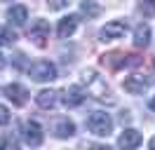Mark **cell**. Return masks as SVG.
Wrapping results in <instances>:
<instances>
[{"label": "cell", "mask_w": 155, "mask_h": 150, "mask_svg": "<svg viewBox=\"0 0 155 150\" xmlns=\"http://www.w3.org/2000/svg\"><path fill=\"white\" fill-rule=\"evenodd\" d=\"M80 80H82L85 92H87L92 99H97V101H108V103L115 101V99H113V94H110V87H108V82L97 73V70H94V68L82 70V73H80Z\"/></svg>", "instance_id": "6da1fadb"}, {"label": "cell", "mask_w": 155, "mask_h": 150, "mask_svg": "<svg viewBox=\"0 0 155 150\" xmlns=\"http://www.w3.org/2000/svg\"><path fill=\"white\" fill-rule=\"evenodd\" d=\"M87 129L89 134H94V136H101V139H106V136H110V131H113V120H110V115L104 110H97L92 112L87 117Z\"/></svg>", "instance_id": "7a4b0ae2"}, {"label": "cell", "mask_w": 155, "mask_h": 150, "mask_svg": "<svg viewBox=\"0 0 155 150\" xmlns=\"http://www.w3.org/2000/svg\"><path fill=\"white\" fill-rule=\"evenodd\" d=\"M28 75L35 82H52L57 77V66L52 61H47V59H40L33 66H28Z\"/></svg>", "instance_id": "3957f363"}, {"label": "cell", "mask_w": 155, "mask_h": 150, "mask_svg": "<svg viewBox=\"0 0 155 150\" xmlns=\"http://www.w3.org/2000/svg\"><path fill=\"white\" fill-rule=\"evenodd\" d=\"M101 64L110 68V70H120V68H125V66H134L139 64V59L132 54H125V52H110V54H104L101 56Z\"/></svg>", "instance_id": "277c9868"}, {"label": "cell", "mask_w": 155, "mask_h": 150, "mask_svg": "<svg viewBox=\"0 0 155 150\" xmlns=\"http://www.w3.org/2000/svg\"><path fill=\"white\" fill-rule=\"evenodd\" d=\"M125 31H127L125 19H113V21H108L106 26L99 31V40H101V42H113V40L125 35Z\"/></svg>", "instance_id": "5b68a950"}, {"label": "cell", "mask_w": 155, "mask_h": 150, "mask_svg": "<svg viewBox=\"0 0 155 150\" xmlns=\"http://www.w3.org/2000/svg\"><path fill=\"white\" fill-rule=\"evenodd\" d=\"M21 139H24V143H26V145L38 148L40 143H42V127H40L35 120L24 122V124H21Z\"/></svg>", "instance_id": "8992f818"}, {"label": "cell", "mask_w": 155, "mask_h": 150, "mask_svg": "<svg viewBox=\"0 0 155 150\" xmlns=\"http://www.w3.org/2000/svg\"><path fill=\"white\" fill-rule=\"evenodd\" d=\"M47 38H49V21L47 19H35L31 31H28V40L38 47H45L47 45Z\"/></svg>", "instance_id": "52a82bcc"}, {"label": "cell", "mask_w": 155, "mask_h": 150, "mask_svg": "<svg viewBox=\"0 0 155 150\" xmlns=\"http://www.w3.org/2000/svg\"><path fill=\"white\" fill-rule=\"evenodd\" d=\"M61 94H64V106H66V108H78L80 103L85 101V96H87L85 87H80V84H71V87H66Z\"/></svg>", "instance_id": "ba28073f"}, {"label": "cell", "mask_w": 155, "mask_h": 150, "mask_svg": "<svg viewBox=\"0 0 155 150\" xmlns=\"http://www.w3.org/2000/svg\"><path fill=\"white\" fill-rule=\"evenodd\" d=\"M141 141H143V136H141V131H136V129H125L122 134H120V139H117V145L122 150H134L141 145Z\"/></svg>", "instance_id": "9c48e42d"}, {"label": "cell", "mask_w": 155, "mask_h": 150, "mask_svg": "<svg viewBox=\"0 0 155 150\" xmlns=\"http://www.w3.org/2000/svg\"><path fill=\"white\" fill-rule=\"evenodd\" d=\"M5 96H7L14 106H26V101H28V89H26L24 84L12 82V84L5 87Z\"/></svg>", "instance_id": "30bf717a"}, {"label": "cell", "mask_w": 155, "mask_h": 150, "mask_svg": "<svg viewBox=\"0 0 155 150\" xmlns=\"http://www.w3.org/2000/svg\"><path fill=\"white\" fill-rule=\"evenodd\" d=\"M52 134L57 139H71V136H75V124H73V120H68V117H59L52 124Z\"/></svg>", "instance_id": "8fae6325"}, {"label": "cell", "mask_w": 155, "mask_h": 150, "mask_svg": "<svg viewBox=\"0 0 155 150\" xmlns=\"http://www.w3.org/2000/svg\"><path fill=\"white\" fill-rule=\"evenodd\" d=\"M78 24H80V19H78L75 14H68V17H64L61 21H59V26H57V35L61 38V40H68V38L75 33Z\"/></svg>", "instance_id": "7c38bea8"}, {"label": "cell", "mask_w": 155, "mask_h": 150, "mask_svg": "<svg viewBox=\"0 0 155 150\" xmlns=\"http://www.w3.org/2000/svg\"><path fill=\"white\" fill-rule=\"evenodd\" d=\"M35 103H38L42 110H52V108H57V103H59V92H54V89H42V92L35 94Z\"/></svg>", "instance_id": "4fadbf2b"}, {"label": "cell", "mask_w": 155, "mask_h": 150, "mask_svg": "<svg viewBox=\"0 0 155 150\" xmlns=\"http://www.w3.org/2000/svg\"><path fill=\"white\" fill-rule=\"evenodd\" d=\"M7 19H10V24H14V26H24L26 19H28L26 5H12V7L7 9Z\"/></svg>", "instance_id": "5bb4252c"}, {"label": "cell", "mask_w": 155, "mask_h": 150, "mask_svg": "<svg viewBox=\"0 0 155 150\" xmlns=\"http://www.w3.org/2000/svg\"><path fill=\"white\" fill-rule=\"evenodd\" d=\"M122 87H125V92H129V94H143L146 80L139 77V75H127L125 82H122Z\"/></svg>", "instance_id": "9a60e30c"}, {"label": "cell", "mask_w": 155, "mask_h": 150, "mask_svg": "<svg viewBox=\"0 0 155 150\" xmlns=\"http://www.w3.org/2000/svg\"><path fill=\"white\" fill-rule=\"evenodd\" d=\"M150 42V26L148 24H139L134 28V45L136 47H148Z\"/></svg>", "instance_id": "2e32d148"}, {"label": "cell", "mask_w": 155, "mask_h": 150, "mask_svg": "<svg viewBox=\"0 0 155 150\" xmlns=\"http://www.w3.org/2000/svg\"><path fill=\"white\" fill-rule=\"evenodd\" d=\"M80 14H85L87 19H97L101 14V5L97 0H80Z\"/></svg>", "instance_id": "e0dca14e"}, {"label": "cell", "mask_w": 155, "mask_h": 150, "mask_svg": "<svg viewBox=\"0 0 155 150\" xmlns=\"http://www.w3.org/2000/svg\"><path fill=\"white\" fill-rule=\"evenodd\" d=\"M17 42V33L10 26H0V45L2 47H12Z\"/></svg>", "instance_id": "ac0fdd59"}, {"label": "cell", "mask_w": 155, "mask_h": 150, "mask_svg": "<svg viewBox=\"0 0 155 150\" xmlns=\"http://www.w3.org/2000/svg\"><path fill=\"white\" fill-rule=\"evenodd\" d=\"M0 150H19V141L10 131H5V134H0Z\"/></svg>", "instance_id": "d6986e66"}, {"label": "cell", "mask_w": 155, "mask_h": 150, "mask_svg": "<svg viewBox=\"0 0 155 150\" xmlns=\"http://www.w3.org/2000/svg\"><path fill=\"white\" fill-rule=\"evenodd\" d=\"M139 9L143 12V17H153L155 14V0H139Z\"/></svg>", "instance_id": "ffe728a7"}, {"label": "cell", "mask_w": 155, "mask_h": 150, "mask_svg": "<svg viewBox=\"0 0 155 150\" xmlns=\"http://www.w3.org/2000/svg\"><path fill=\"white\" fill-rule=\"evenodd\" d=\"M141 77H143V75H141ZM146 84H150V82H155V59H150V68H148V70H146Z\"/></svg>", "instance_id": "44dd1931"}, {"label": "cell", "mask_w": 155, "mask_h": 150, "mask_svg": "<svg viewBox=\"0 0 155 150\" xmlns=\"http://www.w3.org/2000/svg\"><path fill=\"white\" fill-rule=\"evenodd\" d=\"M24 66H26V54H14V68H17V70H21V68H24Z\"/></svg>", "instance_id": "7402d4cb"}, {"label": "cell", "mask_w": 155, "mask_h": 150, "mask_svg": "<svg viewBox=\"0 0 155 150\" xmlns=\"http://www.w3.org/2000/svg\"><path fill=\"white\" fill-rule=\"evenodd\" d=\"M71 5V0H52L49 2V9H64V7H68Z\"/></svg>", "instance_id": "603a6c76"}, {"label": "cell", "mask_w": 155, "mask_h": 150, "mask_svg": "<svg viewBox=\"0 0 155 150\" xmlns=\"http://www.w3.org/2000/svg\"><path fill=\"white\" fill-rule=\"evenodd\" d=\"M7 122H10V110H7L5 106H0V127L7 124Z\"/></svg>", "instance_id": "cb8c5ba5"}, {"label": "cell", "mask_w": 155, "mask_h": 150, "mask_svg": "<svg viewBox=\"0 0 155 150\" xmlns=\"http://www.w3.org/2000/svg\"><path fill=\"white\" fill-rule=\"evenodd\" d=\"M89 150H110V148H108V145H92Z\"/></svg>", "instance_id": "d4e9b609"}, {"label": "cell", "mask_w": 155, "mask_h": 150, "mask_svg": "<svg viewBox=\"0 0 155 150\" xmlns=\"http://www.w3.org/2000/svg\"><path fill=\"white\" fill-rule=\"evenodd\" d=\"M148 150H155V136L150 139V143H148Z\"/></svg>", "instance_id": "484cf974"}, {"label": "cell", "mask_w": 155, "mask_h": 150, "mask_svg": "<svg viewBox=\"0 0 155 150\" xmlns=\"http://www.w3.org/2000/svg\"><path fill=\"white\" fill-rule=\"evenodd\" d=\"M148 106H150V110H155V96L150 99V103H148Z\"/></svg>", "instance_id": "4316f807"}, {"label": "cell", "mask_w": 155, "mask_h": 150, "mask_svg": "<svg viewBox=\"0 0 155 150\" xmlns=\"http://www.w3.org/2000/svg\"><path fill=\"white\" fill-rule=\"evenodd\" d=\"M2 66H5V56L0 54V70H2Z\"/></svg>", "instance_id": "83f0119b"}, {"label": "cell", "mask_w": 155, "mask_h": 150, "mask_svg": "<svg viewBox=\"0 0 155 150\" xmlns=\"http://www.w3.org/2000/svg\"><path fill=\"white\" fill-rule=\"evenodd\" d=\"M2 2H7V0H2Z\"/></svg>", "instance_id": "f1b7e54d"}]
</instances>
